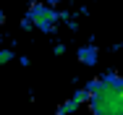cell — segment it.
Segmentation results:
<instances>
[{
    "mask_svg": "<svg viewBox=\"0 0 123 115\" xmlns=\"http://www.w3.org/2000/svg\"><path fill=\"white\" fill-rule=\"evenodd\" d=\"M63 18H68V16H66V13H60L58 8H52L50 3H39V0H37V3H31V5H29L24 21H21V29H24V31L39 29V31H45V34H52Z\"/></svg>",
    "mask_w": 123,
    "mask_h": 115,
    "instance_id": "1",
    "label": "cell"
},
{
    "mask_svg": "<svg viewBox=\"0 0 123 115\" xmlns=\"http://www.w3.org/2000/svg\"><path fill=\"white\" fill-rule=\"evenodd\" d=\"M89 99H92V94H89V89L86 86H81V89H76L60 107H58V115H71L76 113V110H81L84 105H89Z\"/></svg>",
    "mask_w": 123,
    "mask_h": 115,
    "instance_id": "2",
    "label": "cell"
},
{
    "mask_svg": "<svg viewBox=\"0 0 123 115\" xmlns=\"http://www.w3.org/2000/svg\"><path fill=\"white\" fill-rule=\"evenodd\" d=\"M79 60H81L84 66H97V47L94 45L79 47Z\"/></svg>",
    "mask_w": 123,
    "mask_h": 115,
    "instance_id": "3",
    "label": "cell"
},
{
    "mask_svg": "<svg viewBox=\"0 0 123 115\" xmlns=\"http://www.w3.org/2000/svg\"><path fill=\"white\" fill-rule=\"evenodd\" d=\"M11 60H13V50H11V47H5V50L0 52V66H8Z\"/></svg>",
    "mask_w": 123,
    "mask_h": 115,
    "instance_id": "4",
    "label": "cell"
},
{
    "mask_svg": "<svg viewBox=\"0 0 123 115\" xmlns=\"http://www.w3.org/2000/svg\"><path fill=\"white\" fill-rule=\"evenodd\" d=\"M52 52H55V55H63V52H66V47H63V45H55V50H52Z\"/></svg>",
    "mask_w": 123,
    "mask_h": 115,
    "instance_id": "5",
    "label": "cell"
},
{
    "mask_svg": "<svg viewBox=\"0 0 123 115\" xmlns=\"http://www.w3.org/2000/svg\"><path fill=\"white\" fill-rule=\"evenodd\" d=\"M55 115H58V113H55Z\"/></svg>",
    "mask_w": 123,
    "mask_h": 115,
    "instance_id": "6",
    "label": "cell"
}]
</instances>
